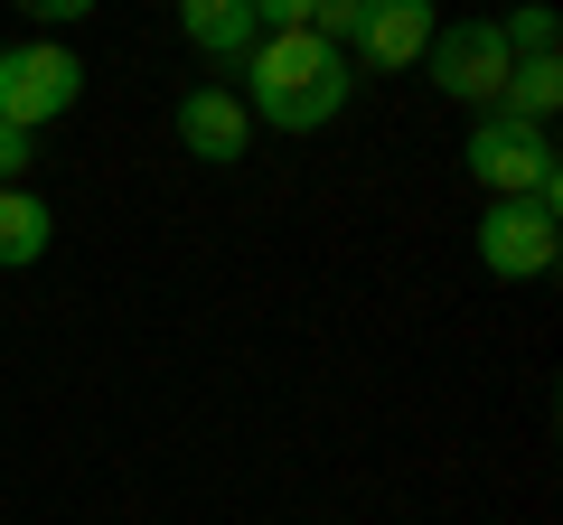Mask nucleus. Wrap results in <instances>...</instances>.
Segmentation results:
<instances>
[{"instance_id":"obj_1","label":"nucleus","mask_w":563,"mask_h":525,"mask_svg":"<svg viewBox=\"0 0 563 525\" xmlns=\"http://www.w3.org/2000/svg\"><path fill=\"white\" fill-rule=\"evenodd\" d=\"M357 94V57L320 47L310 29H282V38H254L244 47V113L273 122V132H329Z\"/></svg>"},{"instance_id":"obj_2","label":"nucleus","mask_w":563,"mask_h":525,"mask_svg":"<svg viewBox=\"0 0 563 525\" xmlns=\"http://www.w3.org/2000/svg\"><path fill=\"white\" fill-rule=\"evenodd\" d=\"M470 179L488 198H536V206L563 216V160H554V132H536V122L479 113V132H470Z\"/></svg>"},{"instance_id":"obj_3","label":"nucleus","mask_w":563,"mask_h":525,"mask_svg":"<svg viewBox=\"0 0 563 525\" xmlns=\"http://www.w3.org/2000/svg\"><path fill=\"white\" fill-rule=\"evenodd\" d=\"M422 57H432V85H442L451 103H470V113H498L507 76H517L498 20H451V29H432V47H422Z\"/></svg>"},{"instance_id":"obj_4","label":"nucleus","mask_w":563,"mask_h":525,"mask_svg":"<svg viewBox=\"0 0 563 525\" xmlns=\"http://www.w3.org/2000/svg\"><path fill=\"white\" fill-rule=\"evenodd\" d=\"M76 94H85V66L66 47H0V122L47 132L57 113H76Z\"/></svg>"},{"instance_id":"obj_5","label":"nucleus","mask_w":563,"mask_h":525,"mask_svg":"<svg viewBox=\"0 0 563 525\" xmlns=\"http://www.w3.org/2000/svg\"><path fill=\"white\" fill-rule=\"evenodd\" d=\"M554 254H563L554 206H536V198H488V216H479V262L498 272V282H544Z\"/></svg>"},{"instance_id":"obj_6","label":"nucleus","mask_w":563,"mask_h":525,"mask_svg":"<svg viewBox=\"0 0 563 525\" xmlns=\"http://www.w3.org/2000/svg\"><path fill=\"white\" fill-rule=\"evenodd\" d=\"M179 150H198L207 169H235L254 150V113L225 85H198V94H179Z\"/></svg>"},{"instance_id":"obj_7","label":"nucleus","mask_w":563,"mask_h":525,"mask_svg":"<svg viewBox=\"0 0 563 525\" xmlns=\"http://www.w3.org/2000/svg\"><path fill=\"white\" fill-rule=\"evenodd\" d=\"M422 47H432V0H366V29L347 57L395 76V66H422Z\"/></svg>"},{"instance_id":"obj_8","label":"nucleus","mask_w":563,"mask_h":525,"mask_svg":"<svg viewBox=\"0 0 563 525\" xmlns=\"http://www.w3.org/2000/svg\"><path fill=\"white\" fill-rule=\"evenodd\" d=\"M179 38L198 47V57H235L244 66V47L263 38V20H254V0H188V10H179Z\"/></svg>"},{"instance_id":"obj_9","label":"nucleus","mask_w":563,"mask_h":525,"mask_svg":"<svg viewBox=\"0 0 563 525\" xmlns=\"http://www.w3.org/2000/svg\"><path fill=\"white\" fill-rule=\"evenodd\" d=\"M47 244H57V206L38 188H0V272H29Z\"/></svg>"},{"instance_id":"obj_10","label":"nucleus","mask_w":563,"mask_h":525,"mask_svg":"<svg viewBox=\"0 0 563 525\" xmlns=\"http://www.w3.org/2000/svg\"><path fill=\"white\" fill-rule=\"evenodd\" d=\"M554 103H563V57H526L517 76H507V94H498V113L507 122H554Z\"/></svg>"},{"instance_id":"obj_11","label":"nucleus","mask_w":563,"mask_h":525,"mask_svg":"<svg viewBox=\"0 0 563 525\" xmlns=\"http://www.w3.org/2000/svg\"><path fill=\"white\" fill-rule=\"evenodd\" d=\"M498 38H507V57H517V66H526V57H554V10H517Z\"/></svg>"},{"instance_id":"obj_12","label":"nucleus","mask_w":563,"mask_h":525,"mask_svg":"<svg viewBox=\"0 0 563 525\" xmlns=\"http://www.w3.org/2000/svg\"><path fill=\"white\" fill-rule=\"evenodd\" d=\"M29 169H38V132L0 122V188H29Z\"/></svg>"},{"instance_id":"obj_13","label":"nucleus","mask_w":563,"mask_h":525,"mask_svg":"<svg viewBox=\"0 0 563 525\" xmlns=\"http://www.w3.org/2000/svg\"><path fill=\"white\" fill-rule=\"evenodd\" d=\"M85 10H95V0H29V20H38V29H76Z\"/></svg>"}]
</instances>
